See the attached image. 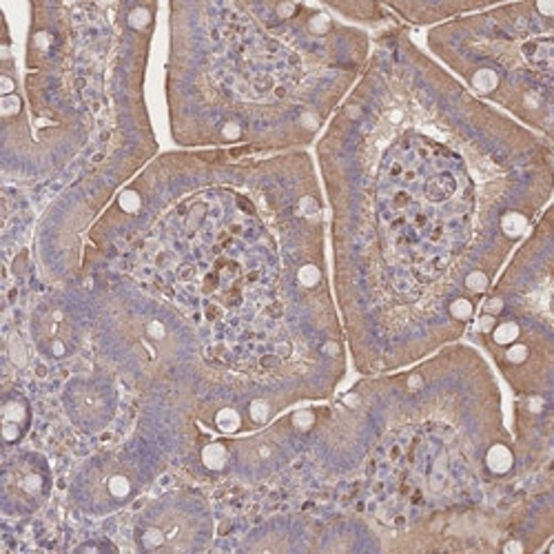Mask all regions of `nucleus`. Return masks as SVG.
<instances>
[{"label":"nucleus","mask_w":554,"mask_h":554,"mask_svg":"<svg viewBox=\"0 0 554 554\" xmlns=\"http://www.w3.org/2000/svg\"><path fill=\"white\" fill-rule=\"evenodd\" d=\"M127 22H129V27H134V29L142 31V29L151 22V11H149L147 7H142V5H140V7H134V9L129 11Z\"/></svg>","instance_id":"dca6fc26"},{"label":"nucleus","mask_w":554,"mask_h":554,"mask_svg":"<svg viewBox=\"0 0 554 554\" xmlns=\"http://www.w3.org/2000/svg\"><path fill=\"white\" fill-rule=\"evenodd\" d=\"M9 357L14 361L16 366H25L27 364V351L25 346H22L20 337H14V340L9 342Z\"/></svg>","instance_id":"f3484780"},{"label":"nucleus","mask_w":554,"mask_h":554,"mask_svg":"<svg viewBox=\"0 0 554 554\" xmlns=\"http://www.w3.org/2000/svg\"><path fill=\"white\" fill-rule=\"evenodd\" d=\"M324 282V271L319 264L306 262L297 269V284L306 288V291H315V288Z\"/></svg>","instance_id":"9b49d317"},{"label":"nucleus","mask_w":554,"mask_h":554,"mask_svg":"<svg viewBox=\"0 0 554 554\" xmlns=\"http://www.w3.org/2000/svg\"><path fill=\"white\" fill-rule=\"evenodd\" d=\"M448 315L450 319L454 322H459V324H466V322H470L473 315H475V304H473V299H468V297H454L450 299V304H448Z\"/></svg>","instance_id":"f8f14e48"},{"label":"nucleus","mask_w":554,"mask_h":554,"mask_svg":"<svg viewBox=\"0 0 554 554\" xmlns=\"http://www.w3.org/2000/svg\"><path fill=\"white\" fill-rule=\"evenodd\" d=\"M49 475L40 457L27 454L5 470V501H16L20 508H35L47 495Z\"/></svg>","instance_id":"20e7f679"},{"label":"nucleus","mask_w":554,"mask_h":554,"mask_svg":"<svg viewBox=\"0 0 554 554\" xmlns=\"http://www.w3.org/2000/svg\"><path fill=\"white\" fill-rule=\"evenodd\" d=\"M528 224H530V218H528V213L523 211H505L501 215V220H499V231L505 239H519L525 231H528Z\"/></svg>","instance_id":"0eeeda50"},{"label":"nucleus","mask_w":554,"mask_h":554,"mask_svg":"<svg viewBox=\"0 0 554 554\" xmlns=\"http://www.w3.org/2000/svg\"><path fill=\"white\" fill-rule=\"evenodd\" d=\"M293 426L299 430H308L310 426H315V413L312 411H297L293 415Z\"/></svg>","instance_id":"a211bd4d"},{"label":"nucleus","mask_w":554,"mask_h":554,"mask_svg":"<svg viewBox=\"0 0 554 554\" xmlns=\"http://www.w3.org/2000/svg\"><path fill=\"white\" fill-rule=\"evenodd\" d=\"M495 324H497V317H495V315H488V312H484V315H481V317L477 319V331H479V333H484V335H488L492 329H495Z\"/></svg>","instance_id":"6ab92c4d"},{"label":"nucleus","mask_w":554,"mask_h":554,"mask_svg":"<svg viewBox=\"0 0 554 554\" xmlns=\"http://www.w3.org/2000/svg\"><path fill=\"white\" fill-rule=\"evenodd\" d=\"M215 428L220 432H226V435H233L239 428H242V415L237 413V408H220L218 413H215Z\"/></svg>","instance_id":"9d476101"},{"label":"nucleus","mask_w":554,"mask_h":554,"mask_svg":"<svg viewBox=\"0 0 554 554\" xmlns=\"http://www.w3.org/2000/svg\"><path fill=\"white\" fill-rule=\"evenodd\" d=\"M519 335H521V324L516 319H503L495 324V329L490 331L492 342L497 346H510L512 342L519 340Z\"/></svg>","instance_id":"6e6552de"},{"label":"nucleus","mask_w":554,"mask_h":554,"mask_svg":"<svg viewBox=\"0 0 554 554\" xmlns=\"http://www.w3.org/2000/svg\"><path fill=\"white\" fill-rule=\"evenodd\" d=\"M175 519V505H158L138 523L136 539L142 550H191L196 548L198 521L187 510Z\"/></svg>","instance_id":"f257e3e1"},{"label":"nucleus","mask_w":554,"mask_h":554,"mask_svg":"<svg viewBox=\"0 0 554 554\" xmlns=\"http://www.w3.org/2000/svg\"><path fill=\"white\" fill-rule=\"evenodd\" d=\"M67 413L76 426L98 432L111 421L116 411V393L106 381L78 377L65 390Z\"/></svg>","instance_id":"f03ea898"},{"label":"nucleus","mask_w":554,"mask_h":554,"mask_svg":"<svg viewBox=\"0 0 554 554\" xmlns=\"http://www.w3.org/2000/svg\"><path fill=\"white\" fill-rule=\"evenodd\" d=\"M488 286H490V275L484 269H475L470 273H466V277H464V288L466 291H470L473 295L486 293Z\"/></svg>","instance_id":"ddd939ff"},{"label":"nucleus","mask_w":554,"mask_h":554,"mask_svg":"<svg viewBox=\"0 0 554 554\" xmlns=\"http://www.w3.org/2000/svg\"><path fill=\"white\" fill-rule=\"evenodd\" d=\"M31 335L38 351L49 359H65L74 353L78 333L63 304H42L33 312Z\"/></svg>","instance_id":"7ed1b4c3"},{"label":"nucleus","mask_w":554,"mask_h":554,"mask_svg":"<svg viewBox=\"0 0 554 554\" xmlns=\"http://www.w3.org/2000/svg\"><path fill=\"white\" fill-rule=\"evenodd\" d=\"M528 357H530V348L523 342H512L508 346V351H505V355H503V359L508 361V364H512V366L525 364Z\"/></svg>","instance_id":"2eb2a0df"},{"label":"nucleus","mask_w":554,"mask_h":554,"mask_svg":"<svg viewBox=\"0 0 554 554\" xmlns=\"http://www.w3.org/2000/svg\"><path fill=\"white\" fill-rule=\"evenodd\" d=\"M273 415V408H271V402L267 397H255V399H251L248 404V417L253 424H267Z\"/></svg>","instance_id":"4468645a"},{"label":"nucleus","mask_w":554,"mask_h":554,"mask_svg":"<svg viewBox=\"0 0 554 554\" xmlns=\"http://www.w3.org/2000/svg\"><path fill=\"white\" fill-rule=\"evenodd\" d=\"M514 466V454L505 443H492L486 452V468L492 475H508Z\"/></svg>","instance_id":"423d86ee"},{"label":"nucleus","mask_w":554,"mask_h":554,"mask_svg":"<svg viewBox=\"0 0 554 554\" xmlns=\"http://www.w3.org/2000/svg\"><path fill=\"white\" fill-rule=\"evenodd\" d=\"M228 461V448L220 441H213L202 448V464L209 468V470H222Z\"/></svg>","instance_id":"1a4fd4ad"},{"label":"nucleus","mask_w":554,"mask_h":554,"mask_svg":"<svg viewBox=\"0 0 554 554\" xmlns=\"http://www.w3.org/2000/svg\"><path fill=\"white\" fill-rule=\"evenodd\" d=\"M0 417H3V439L5 443H16L25 435L29 424V406L22 397L14 395L7 397L0 408Z\"/></svg>","instance_id":"39448f33"}]
</instances>
